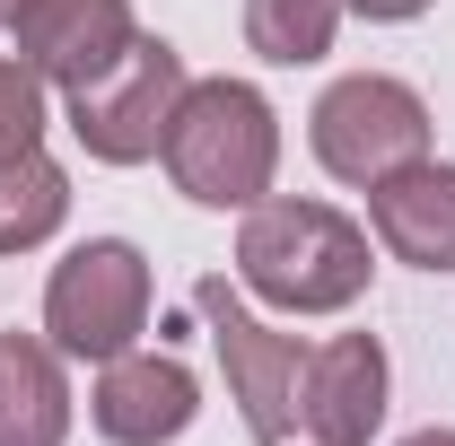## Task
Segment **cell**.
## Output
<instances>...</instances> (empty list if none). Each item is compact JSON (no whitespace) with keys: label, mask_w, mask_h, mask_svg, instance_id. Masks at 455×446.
Wrapping results in <instances>:
<instances>
[{"label":"cell","mask_w":455,"mask_h":446,"mask_svg":"<svg viewBox=\"0 0 455 446\" xmlns=\"http://www.w3.org/2000/svg\"><path fill=\"white\" fill-rule=\"evenodd\" d=\"M368 227L333 202H254L236 236V280L289 315H341L368 289Z\"/></svg>","instance_id":"6da1fadb"},{"label":"cell","mask_w":455,"mask_h":446,"mask_svg":"<svg viewBox=\"0 0 455 446\" xmlns=\"http://www.w3.org/2000/svg\"><path fill=\"white\" fill-rule=\"evenodd\" d=\"M281 167V114L245 79H193L167 123V175L202 211H254Z\"/></svg>","instance_id":"7a4b0ae2"},{"label":"cell","mask_w":455,"mask_h":446,"mask_svg":"<svg viewBox=\"0 0 455 446\" xmlns=\"http://www.w3.org/2000/svg\"><path fill=\"white\" fill-rule=\"evenodd\" d=\"M140 333H149V263H140V245H123V236L70 245L53 263V280H44V341L61 359L106 368Z\"/></svg>","instance_id":"3957f363"},{"label":"cell","mask_w":455,"mask_h":446,"mask_svg":"<svg viewBox=\"0 0 455 446\" xmlns=\"http://www.w3.org/2000/svg\"><path fill=\"white\" fill-rule=\"evenodd\" d=\"M184 88H193V79H184V53L158 44V36H140L106 79L70 88L61 106H70V131H79V149H88L97 167H140V158L167 149V123H175V106H184Z\"/></svg>","instance_id":"277c9868"},{"label":"cell","mask_w":455,"mask_h":446,"mask_svg":"<svg viewBox=\"0 0 455 446\" xmlns=\"http://www.w3.org/2000/svg\"><path fill=\"white\" fill-rule=\"evenodd\" d=\"M307 140H315L324 175H341V184H386L395 167L429 158V106H420L403 79L359 70V79H333V88L315 97Z\"/></svg>","instance_id":"5b68a950"},{"label":"cell","mask_w":455,"mask_h":446,"mask_svg":"<svg viewBox=\"0 0 455 446\" xmlns=\"http://www.w3.org/2000/svg\"><path fill=\"white\" fill-rule=\"evenodd\" d=\"M193 315L211 324V350H220L228 368V394H236V411H245V429L263 446H289L298 438V386H307V350L289 333H272L220 272L193 280Z\"/></svg>","instance_id":"8992f818"},{"label":"cell","mask_w":455,"mask_h":446,"mask_svg":"<svg viewBox=\"0 0 455 446\" xmlns=\"http://www.w3.org/2000/svg\"><path fill=\"white\" fill-rule=\"evenodd\" d=\"M18 61L44 79V88H88V79H106L114 61L140 44V27H132V0H18Z\"/></svg>","instance_id":"52a82bcc"},{"label":"cell","mask_w":455,"mask_h":446,"mask_svg":"<svg viewBox=\"0 0 455 446\" xmlns=\"http://www.w3.org/2000/svg\"><path fill=\"white\" fill-rule=\"evenodd\" d=\"M88 411H97V429H106L114 446H167V438L193 429L202 386H193V368L167 359V350H123V359H106Z\"/></svg>","instance_id":"ba28073f"},{"label":"cell","mask_w":455,"mask_h":446,"mask_svg":"<svg viewBox=\"0 0 455 446\" xmlns=\"http://www.w3.org/2000/svg\"><path fill=\"white\" fill-rule=\"evenodd\" d=\"M386 420V350L377 333H341L307 350V386H298V429L315 446H368Z\"/></svg>","instance_id":"9c48e42d"},{"label":"cell","mask_w":455,"mask_h":446,"mask_svg":"<svg viewBox=\"0 0 455 446\" xmlns=\"http://www.w3.org/2000/svg\"><path fill=\"white\" fill-rule=\"evenodd\" d=\"M368 219L377 245L411 263V272H455V167L438 158H411L386 184H368Z\"/></svg>","instance_id":"30bf717a"},{"label":"cell","mask_w":455,"mask_h":446,"mask_svg":"<svg viewBox=\"0 0 455 446\" xmlns=\"http://www.w3.org/2000/svg\"><path fill=\"white\" fill-rule=\"evenodd\" d=\"M61 438H70L61 350L36 333H0V446H61Z\"/></svg>","instance_id":"8fae6325"},{"label":"cell","mask_w":455,"mask_h":446,"mask_svg":"<svg viewBox=\"0 0 455 446\" xmlns=\"http://www.w3.org/2000/svg\"><path fill=\"white\" fill-rule=\"evenodd\" d=\"M70 211V175L44 158V149H27V158H9L0 167V254H27V245H44Z\"/></svg>","instance_id":"7c38bea8"},{"label":"cell","mask_w":455,"mask_h":446,"mask_svg":"<svg viewBox=\"0 0 455 446\" xmlns=\"http://www.w3.org/2000/svg\"><path fill=\"white\" fill-rule=\"evenodd\" d=\"M333 27H341V0H245V44L263 61H324L333 53Z\"/></svg>","instance_id":"4fadbf2b"},{"label":"cell","mask_w":455,"mask_h":446,"mask_svg":"<svg viewBox=\"0 0 455 446\" xmlns=\"http://www.w3.org/2000/svg\"><path fill=\"white\" fill-rule=\"evenodd\" d=\"M44 149V79L27 61H0V167Z\"/></svg>","instance_id":"5bb4252c"},{"label":"cell","mask_w":455,"mask_h":446,"mask_svg":"<svg viewBox=\"0 0 455 446\" xmlns=\"http://www.w3.org/2000/svg\"><path fill=\"white\" fill-rule=\"evenodd\" d=\"M341 9H359V18H377V27H395V18H420L429 0H341Z\"/></svg>","instance_id":"9a60e30c"},{"label":"cell","mask_w":455,"mask_h":446,"mask_svg":"<svg viewBox=\"0 0 455 446\" xmlns=\"http://www.w3.org/2000/svg\"><path fill=\"white\" fill-rule=\"evenodd\" d=\"M403 446H455V429H420V438H403Z\"/></svg>","instance_id":"2e32d148"},{"label":"cell","mask_w":455,"mask_h":446,"mask_svg":"<svg viewBox=\"0 0 455 446\" xmlns=\"http://www.w3.org/2000/svg\"><path fill=\"white\" fill-rule=\"evenodd\" d=\"M9 18H18V0H0V27H9Z\"/></svg>","instance_id":"e0dca14e"}]
</instances>
